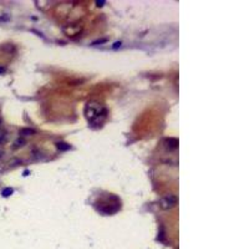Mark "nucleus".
Listing matches in <instances>:
<instances>
[{"instance_id": "20e7f679", "label": "nucleus", "mask_w": 249, "mask_h": 249, "mask_svg": "<svg viewBox=\"0 0 249 249\" xmlns=\"http://www.w3.org/2000/svg\"><path fill=\"white\" fill-rule=\"evenodd\" d=\"M56 147L59 148L60 151H68V149H70V145L65 143V142H57L56 143Z\"/></svg>"}, {"instance_id": "423d86ee", "label": "nucleus", "mask_w": 249, "mask_h": 249, "mask_svg": "<svg viewBox=\"0 0 249 249\" xmlns=\"http://www.w3.org/2000/svg\"><path fill=\"white\" fill-rule=\"evenodd\" d=\"M11 193H13V188H5L2 194H3V197H9V196H11Z\"/></svg>"}, {"instance_id": "1a4fd4ad", "label": "nucleus", "mask_w": 249, "mask_h": 249, "mask_svg": "<svg viewBox=\"0 0 249 249\" xmlns=\"http://www.w3.org/2000/svg\"><path fill=\"white\" fill-rule=\"evenodd\" d=\"M104 4H105V2H97V5H98V6H102Z\"/></svg>"}, {"instance_id": "f03ea898", "label": "nucleus", "mask_w": 249, "mask_h": 249, "mask_svg": "<svg viewBox=\"0 0 249 249\" xmlns=\"http://www.w3.org/2000/svg\"><path fill=\"white\" fill-rule=\"evenodd\" d=\"M166 145L170 148H177L178 147V140L177 138H167L166 140Z\"/></svg>"}, {"instance_id": "0eeeda50", "label": "nucleus", "mask_w": 249, "mask_h": 249, "mask_svg": "<svg viewBox=\"0 0 249 249\" xmlns=\"http://www.w3.org/2000/svg\"><path fill=\"white\" fill-rule=\"evenodd\" d=\"M4 138H5V135L3 134V132H2V131H0V143H2V142H3V141H4Z\"/></svg>"}, {"instance_id": "f8f14e48", "label": "nucleus", "mask_w": 249, "mask_h": 249, "mask_svg": "<svg viewBox=\"0 0 249 249\" xmlns=\"http://www.w3.org/2000/svg\"><path fill=\"white\" fill-rule=\"evenodd\" d=\"M0 122H2V120H0Z\"/></svg>"}, {"instance_id": "6e6552de", "label": "nucleus", "mask_w": 249, "mask_h": 249, "mask_svg": "<svg viewBox=\"0 0 249 249\" xmlns=\"http://www.w3.org/2000/svg\"><path fill=\"white\" fill-rule=\"evenodd\" d=\"M5 72V69L3 68V66H0V74H4Z\"/></svg>"}, {"instance_id": "39448f33", "label": "nucleus", "mask_w": 249, "mask_h": 249, "mask_svg": "<svg viewBox=\"0 0 249 249\" xmlns=\"http://www.w3.org/2000/svg\"><path fill=\"white\" fill-rule=\"evenodd\" d=\"M14 145H15V146H14L15 148H19V147H22V146L25 145V141H24L22 138H19V140H16V141H15V142H14Z\"/></svg>"}, {"instance_id": "9b49d317", "label": "nucleus", "mask_w": 249, "mask_h": 249, "mask_svg": "<svg viewBox=\"0 0 249 249\" xmlns=\"http://www.w3.org/2000/svg\"><path fill=\"white\" fill-rule=\"evenodd\" d=\"M2 156H3V152H0V158H2Z\"/></svg>"}, {"instance_id": "f257e3e1", "label": "nucleus", "mask_w": 249, "mask_h": 249, "mask_svg": "<svg viewBox=\"0 0 249 249\" xmlns=\"http://www.w3.org/2000/svg\"><path fill=\"white\" fill-rule=\"evenodd\" d=\"M176 204H177V197L173 194H167L161 199V208H163V209L173 208Z\"/></svg>"}, {"instance_id": "7ed1b4c3", "label": "nucleus", "mask_w": 249, "mask_h": 249, "mask_svg": "<svg viewBox=\"0 0 249 249\" xmlns=\"http://www.w3.org/2000/svg\"><path fill=\"white\" fill-rule=\"evenodd\" d=\"M19 134L21 136H30V135H34L35 134V131L32 130V128H21Z\"/></svg>"}, {"instance_id": "9d476101", "label": "nucleus", "mask_w": 249, "mask_h": 249, "mask_svg": "<svg viewBox=\"0 0 249 249\" xmlns=\"http://www.w3.org/2000/svg\"><path fill=\"white\" fill-rule=\"evenodd\" d=\"M120 45H121V43H116V44H115V45H113V47H115V49H116V47H118V46H120Z\"/></svg>"}]
</instances>
